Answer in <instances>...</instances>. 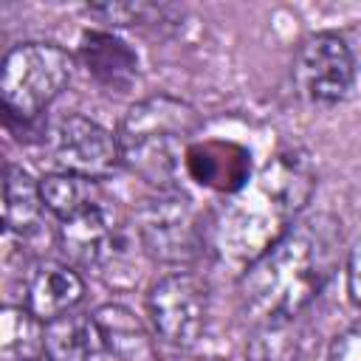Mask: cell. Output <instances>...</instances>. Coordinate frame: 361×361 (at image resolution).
Returning a JSON list of instances; mask_svg holds the SVG:
<instances>
[{
  "instance_id": "6",
  "label": "cell",
  "mask_w": 361,
  "mask_h": 361,
  "mask_svg": "<svg viewBox=\"0 0 361 361\" xmlns=\"http://www.w3.org/2000/svg\"><path fill=\"white\" fill-rule=\"evenodd\" d=\"M293 82L310 104L333 107L344 102L355 82V56L350 45L330 31L310 34L296 51Z\"/></svg>"
},
{
  "instance_id": "2",
  "label": "cell",
  "mask_w": 361,
  "mask_h": 361,
  "mask_svg": "<svg viewBox=\"0 0 361 361\" xmlns=\"http://www.w3.org/2000/svg\"><path fill=\"white\" fill-rule=\"evenodd\" d=\"M316 186L307 155L279 152L248 183H243L220 212L217 243L231 259L254 262L265 254L305 209Z\"/></svg>"
},
{
  "instance_id": "16",
  "label": "cell",
  "mask_w": 361,
  "mask_h": 361,
  "mask_svg": "<svg viewBox=\"0 0 361 361\" xmlns=\"http://www.w3.org/2000/svg\"><path fill=\"white\" fill-rule=\"evenodd\" d=\"M39 195H42V203L51 214H56L59 220L87 209V206H96V180H87V178H79L73 172H48L42 180H39Z\"/></svg>"
},
{
  "instance_id": "3",
  "label": "cell",
  "mask_w": 361,
  "mask_h": 361,
  "mask_svg": "<svg viewBox=\"0 0 361 361\" xmlns=\"http://www.w3.org/2000/svg\"><path fill=\"white\" fill-rule=\"evenodd\" d=\"M197 127L195 110L172 96H152L127 110L118 127L121 161L158 192H175Z\"/></svg>"
},
{
  "instance_id": "17",
  "label": "cell",
  "mask_w": 361,
  "mask_h": 361,
  "mask_svg": "<svg viewBox=\"0 0 361 361\" xmlns=\"http://www.w3.org/2000/svg\"><path fill=\"white\" fill-rule=\"evenodd\" d=\"M327 361H361V322L333 338Z\"/></svg>"
},
{
  "instance_id": "14",
  "label": "cell",
  "mask_w": 361,
  "mask_h": 361,
  "mask_svg": "<svg viewBox=\"0 0 361 361\" xmlns=\"http://www.w3.org/2000/svg\"><path fill=\"white\" fill-rule=\"evenodd\" d=\"M102 353L93 316L68 313L45 324V361H96Z\"/></svg>"
},
{
  "instance_id": "15",
  "label": "cell",
  "mask_w": 361,
  "mask_h": 361,
  "mask_svg": "<svg viewBox=\"0 0 361 361\" xmlns=\"http://www.w3.org/2000/svg\"><path fill=\"white\" fill-rule=\"evenodd\" d=\"M45 355V327L25 307L0 313V361H37Z\"/></svg>"
},
{
  "instance_id": "10",
  "label": "cell",
  "mask_w": 361,
  "mask_h": 361,
  "mask_svg": "<svg viewBox=\"0 0 361 361\" xmlns=\"http://www.w3.org/2000/svg\"><path fill=\"white\" fill-rule=\"evenodd\" d=\"M56 240L62 254L76 265H99L113 248V223L102 203L59 220Z\"/></svg>"
},
{
  "instance_id": "1",
  "label": "cell",
  "mask_w": 361,
  "mask_h": 361,
  "mask_svg": "<svg viewBox=\"0 0 361 361\" xmlns=\"http://www.w3.org/2000/svg\"><path fill=\"white\" fill-rule=\"evenodd\" d=\"M341 257V228L330 214L296 220L240 276L243 310L265 324L282 327L299 316L330 282Z\"/></svg>"
},
{
  "instance_id": "19",
  "label": "cell",
  "mask_w": 361,
  "mask_h": 361,
  "mask_svg": "<svg viewBox=\"0 0 361 361\" xmlns=\"http://www.w3.org/2000/svg\"><path fill=\"white\" fill-rule=\"evenodd\" d=\"M37 361H42V358H37Z\"/></svg>"
},
{
  "instance_id": "11",
  "label": "cell",
  "mask_w": 361,
  "mask_h": 361,
  "mask_svg": "<svg viewBox=\"0 0 361 361\" xmlns=\"http://www.w3.org/2000/svg\"><path fill=\"white\" fill-rule=\"evenodd\" d=\"M93 324L116 361H155V344L144 322L124 305H102L93 310Z\"/></svg>"
},
{
  "instance_id": "18",
  "label": "cell",
  "mask_w": 361,
  "mask_h": 361,
  "mask_svg": "<svg viewBox=\"0 0 361 361\" xmlns=\"http://www.w3.org/2000/svg\"><path fill=\"white\" fill-rule=\"evenodd\" d=\"M347 290L350 299L361 305V240H355V245L347 254Z\"/></svg>"
},
{
  "instance_id": "7",
  "label": "cell",
  "mask_w": 361,
  "mask_h": 361,
  "mask_svg": "<svg viewBox=\"0 0 361 361\" xmlns=\"http://www.w3.org/2000/svg\"><path fill=\"white\" fill-rule=\"evenodd\" d=\"M51 152L62 172H73L87 180L113 175L121 161L118 135L87 116H65L51 135Z\"/></svg>"
},
{
  "instance_id": "5",
  "label": "cell",
  "mask_w": 361,
  "mask_h": 361,
  "mask_svg": "<svg viewBox=\"0 0 361 361\" xmlns=\"http://www.w3.org/2000/svg\"><path fill=\"white\" fill-rule=\"evenodd\" d=\"M147 313L166 344L192 347L203 338L209 324V288L195 274H166L149 288Z\"/></svg>"
},
{
  "instance_id": "4",
  "label": "cell",
  "mask_w": 361,
  "mask_h": 361,
  "mask_svg": "<svg viewBox=\"0 0 361 361\" xmlns=\"http://www.w3.org/2000/svg\"><path fill=\"white\" fill-rule=\"evenodd\" d=\"M73 59L56 42H23L3 56L0 96L11 116H39L71 82Z\"/></svg>"
},
{
  "instance_id": "12",
  "label": "cell",
  "mask_w": 361,
  "mask_h": 361,
  "mask_svg": "<svg viewBox=\"0 0 361 361\" xmlns=\"http://www.w3.org/2000/svg\"><path fill=\"white\" fill-rule=\"evenodd\" d=\"M79 51L87 65V73H93L96 82H102L104 87L124 90L133 85L138 73V59L118 37L107 31H87L82 37Z\"/></svg>"
},
{
  "instance_id": "9",
  "label": "cell",
  "mask_w": 361,
  "mask_h": 361,
  "mask_svg": "<svg viewBox=\"0 0 361 361\" xmlns=\"http://www.w3.org/2000/svg\"><path fill=\"white\" fill-rule=\"evenodd\" d=\"M85 296L82 276L62 262H39L25 276L23 307L37 316L42 324L68 316Z\"/></svg>"
},
{
  "instance_id": "8",
  "label": "cell",
  "mask_w": 361,
  "mask_h": 361,
  "mask_svg": "<svg viewBox=\"0 0 361 361\" xmlns=\"http://www.w3.org/2000/svg\"><path fill=\"white\" fill-rule=\"evenodd\" d=\"M138 240L152 259L186 262L200 248V228L186 197L164 192L138 214Z\"/></svg>"
},
{
  "instance_id": "13",
  "label": "cell",
  "mask_w": 361,
  "mask_h": 361,
  "mask_svg": "<svg viewBox=\"0 0 361 361\" xmlns=\"http://www.w3.org/2000/svg\"><path fill=\"white\" fill-rule=\"evenodd\" d=\"M45 203L39 195V180H34L23 166L8 164L3 178V223L11 234H37L45 217Z\"/></svg>"
}]
</instances>
